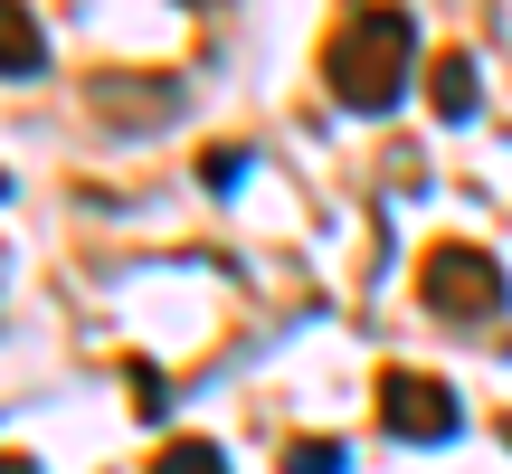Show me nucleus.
Segmentation results:
<instances>
[{
	"instance_id": "nucleus-2",
	"label": "nucleus",
	"mask_w": 512,
	"mask_h": 474,
	"mask_svg": "<svg viewBox=\"0 0 512 474\" xmlns=\"http://www.w3.org/2000/svg\"><path fill=\"white\" fill-rule=\"evenodd\" d=\"M418 304L446 313V323H494L503 313V266L484 247H465V237H446V247H427V266H418Z\"/></svg>"
},
{
	"instance_id": "nucleus-7",
	"label": "nucleus",
	"mask_w": 512,
	"mask_h": 474,
	"mask_svg": "<svg viewBox=\"0 0 512 474\" xmlns=\"http://www.w3.org/2000/svg\"><path fill=\"white\" fill-rule=\"evenodd\" d=\"M152 474H228V456L209 437H171L162 456H152Z\"/></svg>"
},
{
	"instance_id": "nucleus-3",
	"label": "nucleus",
	"mask_w": 512,
	"mask_h": 474,
	"mask_svg": "<svg viewBox=\"0 0 512 474\" xmlns=\"http://www.w3.org/2000/svg\"><path fill=\"white\" fill-rule=\"evenodd\" d=\"M380 427L408 437V446H446L456 437V389L427 380V370H389L380 380Z\"/></svg>"
},
{
	"instance_id": "nucleus-8",
	"label": "nucleus",
	"mask_w": 512,
	"mask_h": 474,
	"mask_svg": "<svg viewBox=\"0 0 512 474\" xmlns=\"http://www.w3.org/2000/svg\"><path fill=\"white\" fill-rule=\"evenodd\" d=\"M285 474H342V446H332V437H304V446H285Z\"/></svg>"
},
{
	"instance_id": "nucleus-1",
	"label": "nucleus",
	"mask_w": 512,
	"mask_h": 474,
	"mask_svg": "<svg viewBox=\"0 0 512 474\" xmlns=\"http://www.w3.org/2000/svg\"><path fill=\"white\" fill-rule=\"evenodd\" d=\"M408 67H418V19L389 10V0L351 10L342 29H332V48H323V86L342 95L351 114H389L408 95Z\"/></svg>"
},
{
	"instance_id": "nucleus-4",
	"label": "nucleus",
	"mask_w": 512,
	"mask_h": 474,
	"mask_svg": "<svg viewBox=\"0 0 512 474\" xmlns=\"http://www.w3.org/2000/svg\"><path fill=\"white\" fill-rule=\"evenodd\" d=\"M95 114H114V133H162L171 114H181V86L171 76H95Z\"/></svg>"
},
{
	"instance_id": "nucleus-9",
	"label": "nucleus",
	"mask_w": 512,
	"mask_h": 474,
	"mask_svg": "<svg viewBox=\"0 0 512 474\" xmlns=\"http://www.w3.org/2000/svg\"><path fill=\"white\" fill-rule=\"evenodd\" d=\"M0 474H38V456H0Z\"/></svg>"
},
{
	"instance_id": "nucleus-5",
	"label": "nucleus",
	"mask_w": 512,
	"mask_h": 474,
	"mask_svg": "<svg viewBox=\"0 0 512 474\" xmlns=\"http://www.w3.org/2000/svg\"><path fill=\"white\" fill-rule=\"evenodd\" d=\"M427 105H437V124H475V57L465 48H446L427 67Z\"/></svg>"
},
{
	"instance_id": "nucleus-6",
	"label": "nucleus",
	"mask_w": 512,
	"mask_h": 474,
	"mask_svg": "<svg viewBox=\"0 0 512 474\" xmlns=\"http://www.w3.org/2000/svg\"><path fill=\"white\" fill-rule=\"evenodd\" d=\"M48 67V38H38L29 0H0V76H38Z\"/></svg>"
}]
</instances>
